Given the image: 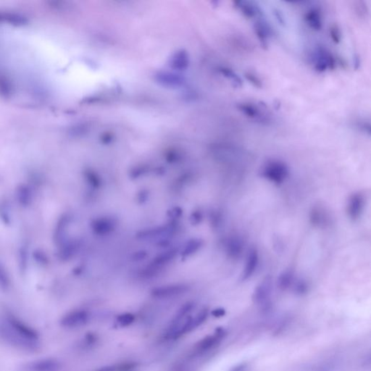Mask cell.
<instances>
[{"instance_id":"6da1fadb","label":"cell","mask_w":371,"mask_h":371,"mask_svg":"<svg viewBox=\"0 0 371 371\" xmlns=\"http://www.w3.org/2000/svg\"><path fill=\"white\" fill-rule=\"evenodd\" d=\"M0 340L12 347L25 352H36L40 349L39 342H31L21 337L4 318L0 319Z\"/></svg>"},{"instance_id":"7a4b0ae2","label":"cell","mask_w":371,"mask_h":371,"mask_svg":"<svg viewBox=\"0 0 371 371\" xmlns=\"http://www.w3.org/2000/svg\"><path fill=\"white\" fill-rule=\"evenodd\" d=\"M226 335V330L223 329L221 327L216 328L213 334L204 337L203 339L195 344L192 350L188 355L187 360L191 361V360H194L197 357H202L205 354L211 352L212 349H215L218 346L219 344L224 339Z\"/></svg>"},{"instance_id":"3957f363","label":"cell","mask_w":371,"mask_h":371,"mask_svg":"<svg viewBox=\"0 0 371 371\" xmlns=\"http://www.w3.org/2000/svg\"><path fill=\"white\" fill-rule=\"evenodd\" d=\"M261 176L275 185H281L289 176V168L285 162L278 159L267 161L261 170Z\"/></svg>"},{"instance_id":"277c9868","label":"cell","mask_w":371,"mask_h":371,"mask_svg":"<svg viewBox=\"0 0 371 371\" xmlns=\"http://www.w3.org/2000/svg\"><path fill=\"white\" fill-rule=\"evenodd\" d=\"M177 252V249L172 248L157 255L149 265L142 269L141 276L144 278H150L159 274V272L165 267V265L175 259Z\"/></svg>"},{"instance_id":"5b68a950","label":"cell","mask_w":371,"mask_h":371,"mask_svg":"<svg viewBox=\"0 0 371 371\" xmlns=\"http://www.w3.org/2000/svg\"><path fill=\"white\" fill-rule=\"evenodd\" d=\"M178 229L177 222L171 220L169 223L162 226H155L139 231L136 234V238L139 240L169 239L176 233Z\"/></svg>"},{"instance_id":"8992f818","label":"cell","mask_w":371,"mask_h":371,"mask_svg":"<svg viewBox=\"0 0 371 371\" xmlns=\"http://www.w3.org/2000/svg\"><path fill=\"white\" fill-rule=\"evenodd\" d=\"M312 61L315 71L320 74L335 69L337 65L332 53L326 47L320 45L316 46L312 53Z\"/></svg>"},{"instance_id":"52a82bcc","label":"cell","mask_w":371,"mask_h":371,"mask_svg":"<svg viewBox=\"0 0 371 371\" xmlns=\"http://www.w3.org/2000/svg\"><path fill=\"white\" fill-rule=\"evenodd\" d=\"M273 290V279L271 276H265L254 290L252 300L256 305L267 310L270 304V296Z\"/></svg>"},{"instance_id":"ba28073f","label":"cell","mask_w":371,"mask_h":371,"mask_svg":"<svg viewBox=\"0 0 371 371\" xmlns=\"http://www.w3.org/2000/svg\"><path fill=\"white\" fill-rule=\"evenodd\" d=\"M3 318L21 337L31 342H40V335L39 332L32 328L31 325L27 324L13 314H7Z\"/></svg>"},{"instance_id":"9c48e42d","label":"cell","mask_w":371,"mask_h":371,"mask_svg":"<svg viewBox=\"0 0 371 371\" xmlns=\"http://www.w3.org/2000/svg\"><path fill=\"white\" fill-rule=\"evenodd\" d=\"M90 320V313L85 310H74L68 312L60 319V324L66 329H75L87 324Z\"/></svg>"},{"instance_id":"30bf717a","label":"cell","mask_w":371,"mask_h":371,"mask_svg":"<svg viewBox=\"0 0 371 371\" xmlns=\"http://www.w3.org/2000/svg\"><path fill=\"white\" fill-rule=\"evenodd\" d=\"M237 108L244 116L255 122L267 125L271 122L270 115H266L264 109L252 103H240L237 105Z\"/></svg>"},{"instance_id":"8fae6325","label":"cell","mask_w":371,"mask_h":371,"mask_svg":"<svg viewBox=\"0 0 371 371\" xmlns=\"http://www.w3.org/2000/svg\"><path fill=\"white\" fill-rule=\"evenodd\" d=\"M188 286L182 284L162 286L153 289L151 295L155 299H168L185 294L188 291Z\"/></svg>"},{"instance_id":"7c38bea8","label":"cell","mask_w":371,"mask_h":371,"mask_svg":"<svg viewBox=\"0 0 371 371\" xmlns=\"http://www.w3.org/2000/svg\"><path fill=\"white\" fill-rule=\"evenodd\" d=\"M62 364L57 359L53 357H45L38 359L26 363L24 366L26 371H58Z\"/></svg>"},{"instance_id":"4fadbf2b","label":"cell","mask_w":371,"mask_h":371,"mask_svg":"<svg viewBox=\"0 0 371 371\" xmlns=\"http://www.w3.org/2000/svg\"><path fill=\"white\" fill-rule=\"evenodd\" d=\"M91 229L98 237H106L112 234L117 227V221L109 217H97L91 221Z\"/></svg>"},{"instance_id":"5bb4252c","label":"cell","mask_w":371,"mask_h":371,"mask_svg":"<svg viewBox=\"0 0 371 371\" xmlns=\"http://www.w3.org/2000/svg\"><path fill=\"white\" fill-rule=\"evenodd\" d=\"M71 221H72V216L71 214L67 213V212L62 214L61 216L59 217L54 228V234H53V240L57 247L68 239V229H69Z\"/></svg>"},{"instance_id":"9a60e30c","label":"cell","mask_w":371,"mask_h":371,"mask_svg":"<svg viewBox=\"0 0 371 371\" xmlns=\"http://www.w3.org/2000/svg\"><path fill=\"white\" fill-rule=\"evenodd\" d=\"M365 207V197L360 192L352 194L348 200L346 212L352 221L358 220L363 214Z\"/></svg>"},{"instance_id":"2e32d148","label":"cell","mask_w":371,"mask_h":371,"mask_svg":"<svg viewBox=\"0 0 371 371\" xmlns=\"http://www.w3.org/2000/svg\"><path fill=\"white\" fill-rule=\"evenodd\" d=\"M57 247V258L62 262H66L77 255L80 249V243L77 239H68Z\"/></svg>"},{"instance_id":"e0dca14e","label":"cell","mask_w":371,"mask_h":371,"mask_svg":"<svg viewBox=\"0 0 371 371\" xmlns=\"http://www.w3.org/2000/svg\"><path fill=\"white\" fill-rule=\"evenodd\" d=\"M259 265V253L255 248H252L248 252L245 266L241 273V280L247 281L253 276Z\"/></svg>"},{"instance_id":"ac0fdd59","label":"cell","mask_w":371,"mask_h":371,"mask_svg":"<svg viewBox=\"0 0 371 371\" xmlns=\"http://www.w3.org/2000/svg\"><path fill=\"white\" fill-rule=\"evenodd\" d=\"M254 31L261 45L265 48L267 47L269 40L273 35L270 24L262 18L258 20L254 24Z\"/></svg>"},{"instance_id":"d6986e66","label":"cell","mask_w":371,"mask_h":371,"mask_svg":"<svg viewBox=\"0 0 371 371\" xmlns=\"http://www.w3.org/2000/svg\"><path fill=\"white\" fill-rule=\"evenodd\" d=\"M233 3L237 10L248 19L255 18V17L260 16L262 14L259 6L257 5L256 3L254 1H234Z\"/></svg>"},{"instance_id":"ffe728a7","label":"cell","mask_w":371,"mask_h":371,"mask_svg":"<svg viewBox=\"0 0 371 371\" xmlns=\"http://www.w3.org/2000/svg\"><path fill=\"white\" fill-rule=\"evenodd\" d=\"M305 23L313 31L319 32L323 28V18L318 8L313 7L305 13L304 17Z\"/></svg>"},{"instance_id":"44dd1931","label":"cell","mask_w":371,"mask_h":371,"mask_svg":"<svg viewBox=\"0 0 371 371\" xmlns=\"http://www.w3.org/2000/svg\"><path fill=\"white\" fill-rule=\"evenodd\" d=\"M225 248L229 258L237 259L241 256L244 250V243L239 237L233 236L226 239Z\"/></svg>"},{"instance_id":"7402d4cb","label":"cell","mask_w":371,"mask_h":371,"mask_svg":"<svg viewBox=\"0 0 371 371\" xmlns=\"http://www.w3.org/2000/svg\"><path fill=\"white\" fill-rule=\"evenodd\" d=\"M16 201L22 208H28L33 202V194L28 185H20L16 190Z\"/></svg>"},{"instance_id":"603a6c76","label":"cell","mask_w":371,"mask_h":371,"mask_svg":"<svg viewBox=\"0 0 371 371\" xmlns=\"http://www.w3.org/2000/svg\"><path fill=\"white\" fill-rule=\"evenodd\" d=\"M216 71L220 75L230 82L231 84L234 88H241L243 86L242 79L237 74L236 71L229 67L220 66L217 67Z\"/></svg>"},{"instance_id":"cb8c5ba5","label":"cell","mask_w":371,"mask_h":371,"mask_svg":"<svg viewBox=\"0 0 371 371\" xmlns=\"http://www.w3.org/2000/svg\"><path fill=\"white\" fill-rule=\"evenodd\" d=\"M29 249L26 243H23L18 250V268L21 274H25L28 270Z\"/></svg>"},{"instance_id":"d4e9b609","label":"cell","mask_w":371,"mask_h":371,"mask_svg":"<svg viewBox=\"0 0 371 371\" xmlns=\"http://www.w3.org/2000/svg\"><path fill=\"white\" fill-rule=\"evenodd\" d=\"M328 214L320 207H314L310 212V220L312 224L318 227L325 226L328 221Z\"/></svg>"},{"instance_id":"484cf974","label":"cell","mask_w":371,"mask_h":371,"mask_svg":"<svg viewBox=\"0 0 371 371\" xmlns=\"http://www.w3.org/2000/svg\"><path fill=\"white\" fill-rule=\"evenodd\" d=\"M204 241L201 238H194L188 240L181 251V255L182 258H186L188 257L195 254L198 252L203 246Z\"/></svg>"},{"instance_id":"4316f807","label":"cell","mask_w":371,"mask_h":371,"mask_svg":"<svg viewBox=\"0 0 371 371\" xmlns=\"http://www.w3.org/2000/svg\"><path fill=\"white\" fill-rule=\"evenodd\" d=\"M83 178L89 187L94 189H100L103 185V181L100 175L92 168H86L83 170Z\"/></svg>"},{"instance_id":"83f0119b","label":"cell","mask_w":371,"mask_h":371,"mask_svg":"<svg viewBox=\"0 0 371 371\" xmlns=\"http://www.w3.org/2000/svg\"><path fill=\"white\" fill-rule=\"evenodd\" d=\"M295 281L294 273L292 270H286L279 275L278 278V288L283 291L292 287Z\"/></svg>"},{"instance_id":"f1b7e54d","label":"cell","mask_w":371,"mask_h":371,"mask_svg":"<svg viewBox=\"0 0 371 371\" xmlns=\"http://www.w3.org/2000/svg\"><path fill=\"white\" fill-rule=\"evenodd\" d=\"M138 366H139V365L137 363L129 362V363L106 366V367L102 368L97 371H134Z\"/></svg>"},{"instance_id":"f546056e","label":"cell","mask_w":371,"mask_h":371,"mask_svg":"<svg viewBox=\"0 0 371 371\" xmlns=\"http://www.w3.org/2000/svg\"><path fill=\"white\" fill-rule=\"evenodd\" d=\"M149 170H150V166L148 165L140 164L131 168L129 172V176L131 179L135 180V179H139L141 176H145Z\"/></svg>"},{"instance_id":"4dcf8cb0","label":"cell","mask_w":371,"mask_h":371,"mask_svg":"<svg viewBox=\"0 0 371 371\" xmlns=\"http://www.w3.org/2000/svg\"><path fill=\"white\" fill-rule=\"evenodd\" d=\"M10 278L5 267L0 263V290L2 292L8 291L10 287Z\"/></svg>"},{"instance_id":"1f68e13d","label":"cell","mask_w":371,"mask_h":371,"mask_svg":"<svg viewBox=\"0 0 371 371\" xmlns=\"http://www.w3.org/2000/svg\"><path fill=\"white\" fill-rule=\"evenodd\" d=\"M134 315L130 313H123L117 317L116 320L120 326L126 327L132 325L135 321Z\"/></svg>"},{"instance_id":"d6a6232c","label":"cell","mask_w":371,"mask_h":371,"mask_svg":"<svg viewBox=\"0 0 371 371\" xmlns=\"http://www.w3.org/2000/svg\"><path fill=\"white\" fill-rule=\"evenodd\" d=\"M292 287L295 294L297 295L306 294L308 292V288H309L308 283L303 279L295 280Z\"/></svg>"},{"instance_id":"836d02e7","label":"cell","mask_w":371,"mask_h":371,"mask_svg":"<svg viewBox=\"0 0 371 371\" xmlns=\"http://www.w3.org/2000/svg\"><path fill=\"white\" fill-rule=\"evenodd\" d=\"M329 36L332 42L336 45H339L342 41V32L337 25H332L330 27Z\"/></svg>"},{"instance_id":"e575fe53","label":"cell","mask_w":371,"mask_h":371,"mask_svg":"<svg viewBox=\"0 0 371 371\" xmlns=\"http://www.w3.org/2000/svg\"><path fill=\"white\" fill-rule=\"evenodd\" d=\"M33 259L39 264L47 265L49 263V258L45 252L41 249H36L34 250L33 253Z\"/></svg>"},{"instance_id":"d590c367","label":"cell","mask_w":371,"mask_h":371,"mask_svg":"<svg viewBox=\"0 0 371 371\" xmlns=\"http://www.w3.org/2000/svg\"><path fill=\"white\" fill-rule=\"evenodd\" d=\"M244 77L255 87L259 88V89L263 87L262 80H261V79L258 76L255 75L253 73L246 72L245 74H244Z\"/></svg>"},{"instance_id":"8d00e7d4","label":"cell","mask_w":371,"mask_h":371,"mask_svg":"<svg viewBox=\"0 0 371 371\" xmlns=\"http://www.w3.org/2000/svg\"><path fill=\"white\" fill-rule=\"evenodd\" d=\"M202 220H203V213L200 210H195L190 215V223L192 226H197V225L200 224Z\"/></svg>"},{"instance_id":"74e56055","label":"cell","mask_w":371,"mask_h":371,"mask_svg":"<svg viewBox=\"0 0 371 371\" xmlns=\"http://www.w3.org/2000/svg\"><path fill=\"white\" fill-rule=\"evenodd\" d=\"M182 215H183V210L180 207H174L168 211V216L174 221H176L177 219L180 218Z\"/></svg>"},{"instance_id":"f35d334b","label":"cell","mask_w":371,"mask_h":371,"mask_svg":"<svg viewBox=\"0 0 371 371\" xmlns=\"http://www.w3.org/2000/svg\"><path fill=\"white\" fill-rule=\"evenodd\" d=\"M98 342V337L94 333H89L85 336L84 342L85 346L87 347H91L94 346L97 342Z\"/></svg>"},{"instance_id":"ab89813d","label":"cell","mask_w":371,"mask_h":371,"mask_svg":"<svg viewBox=\"0 0 371 371\" xmlns=\"http://www.w3.org/2000/svg\"><path fill=\"white\" fill-rule=\"evenodd\" d=\"M147 256V252L144 250H139L134 252L132 255V261L133 262H139V261H144Z\"/></svg>"},{"instance_id":"60d3db41","label":"cell","mask_w":371,"mask_h":371,"mask_svg":"<svg viewBox=\"0 0 371 371\" xmlns=\"http://www.w3.org/2000/svg\"><path fill=\"white\" fill-rule=\"evenodd\" d=\"M149 191L146 189L141 190L137 194V202L139 204H144L148 200Z\"/></svg>"},{"instance_id":"b9f144b4","label":"cell","mask_w":371,"mask_h":371,"mask_svg":"<svg viewBox=\"0 0 371 371\" xmlns=\"http://www.w3.org/2000/svg\"><path fill=\"white\" fill-rule=\"evenodd\" d=\"M273 13H274L275 17H276V19L277 20V21L278 23H279L280 25L284 26L286 25V24L282 13H281L280 10H278V9H275L274 12H273Z\"/></svg>"},{"instance_id":"7bdbcfd3","label":"cell","mask_w":371,"mask_h":371,"mask_svg":"<svg viewBox=\"0 0 371 371\" xmlns=\"http://www.w3.org/2000/svg\"><path fill=\"white\" fill-rule=\"evenodd\" d=\"M220 216L217 212H213L211 215V223L213 225L214 227H217L220 224Z\"/></svg>"},{"instance_id":"ee69618b","label":"cell","mask_w":371,"mask_h":371,"mask_svg":"<svg viewBox=\"0 0 371 371\" xmlns=\"http://www.w3.org/2000/svg\"><path fill=\"white\" fill-rule=\"evenodd\" d=\"M249 365L246 363H240L231 369L229 371H247Z\"/></svg>"},{"instance_id":"f6af8a7d","label":"cell","mask_w":371,"mask_h":371,"mask_svg":"<svg viewBox=\"0 0 371 371\" xmlns=\"http://www.w3.org/2000/svg\"><path fill=\"white\" fill-rule=\"evenodd\" d=\"M212 315L215 318L223 317V316L226 315V310L223 308H216V309L213 310L212 311Z\"/></svg>"}]
</instances>
